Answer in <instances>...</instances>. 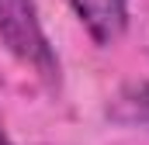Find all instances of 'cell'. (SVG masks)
Here are the masks:
<instances>
[{
    "mask_svg": "<svg viewBox=\"0 0 149 145\" xmlns=\"http://www.w3.org/2000/svg\"><path fill=\"white\" fill-rule=\"evenodd\" d=\"M0 41L7 45L10 55H17L24 66L56 83L59 79V59L42 31L35 0H0Z\"/></svg>",
    "mask_w": 149,
    "mask_h": 145,
    "instance_id": "cell-1",
    "label": "cell"
},
{
    "mask_svg": "<svg viewBox=\"0 0 149 145\" xmlns=\"http://www.w3.org/2000/svg\"><path fill=\"white\" fill-rule=\"evenodd\" d=\"M97 45H111L128 28V0H70Z\"/></svg>",
    "mask_w": 149,
    "mask_h": 145,
    "instance_id": "cell-2",
    "label": "cell"
},
{
    "mask_svg": "<svg viewBox=\"0 0 149 145\" xmlns=\"http://www.w3.org/2000/svg\"><path fill=\"white\" fill-rule=\"evenodd\" d=\"M108 117L114 124H128V128H149V79L128 83L114 93V100L108 104Z\"/></svg>",
    "mask_w": 149,
    "mask_h": 145,
    "instance_id": "cell-3",
    "label": "cell"
},
{
    "mask_svg": "<svg viewBox=\"0 0 149 145\" xmlns=\"http://www.w3.org/2000/svg\"><path fill=\"white\" fill-rule=\"evenodd\" d=\"M0 145H14L10 138H7V131H3V124H0Z\"/></svg>",
    "mask_w": 149,
    "mask_h": 145,
    "instance_id": "cell-4",
    "label": "cell"
}]
</instances>
